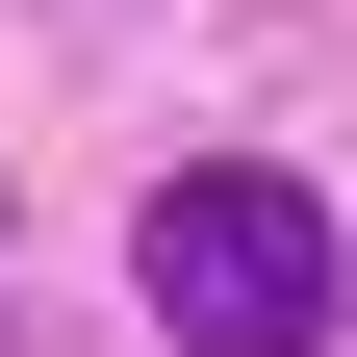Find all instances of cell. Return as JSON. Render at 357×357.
<instances>
[{
	"label": "cell",
	"mask_w": 357,
	"mask_h": 357,
	"mask_svg": "<svg viewBox=\"0 0 357 357\" xmlns=\"http://www.w3.org/2000/svg\"><path fill=\"white\" fill-rule=\"evenodd\" d=\"M128 281H153V332L178 357H332V204L306 178H255V153H204V178H153V230H128Z\"/></svg>",
	"instance_id": "1"
}]
</instances>
